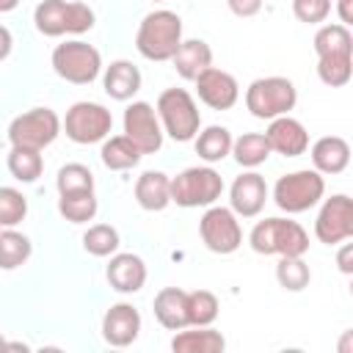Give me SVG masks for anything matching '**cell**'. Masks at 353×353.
Instances as JSON below:
<instances>
[{
  "label": "cell",
  "instance_id": "4fadbf2b",
  "mask_svg": "<svg viewBox=\"0 0 353 353\" xmlns=\"http://www.w3.org/2000/svg\"><path fill=\"white\" fill-rule=\"evenodd\" d=\"M124 135L141 149V154H154L163 146V124L149 102H132L124 110Z\"/></svg>",
  "mask_w": 353,
  "mask_h": 353
},
{
  "label": "cell",
  "instance_id": "277c9868",
  "mask_svg": "<svg viewBox=\"0 0 353 353\" xmlns=\"http://www.w3.org/2000/svg\"><path fill=\"white\" fill-rule=\"evenodd\" d=\"M33 25L41 36H63V33H85L94 28V11L85 3L66 0H41L33 11Z\"/></svg>",
  "mask_w": 353,
  "mask_h": 353
},
{
  "label": "cell",
  "instance_id": "9a60e30c",
  "mask_svg": "<svg viewBox=\"0 0 353 353\" xmlns=\"http://www.w3.org/2000/svg\"><path fill=\"white\" fill-rule=\"evenodd\" d=\"M268 201V182L262 174L256 171H248V174H240L232 188H229V210L240 218H254L262 212Z\"/></svg>",
  "mask_w": 353,
  "mask_h": 353
},
{
  "label": "cell",
  "instance_id": "2e32d148",
  "mask_svg": "<svg viewBox=\"0 0 353 353\" xmlns=\"http://www.w3.org/2000/svg\"><path fill=\"white\" fill-rule=\"evenodd\" d=\"M141 334V312L132 303H113L102 317V339L110 347H127Z\"/></svg>",
  "mask_w": 353,
  "mask_h": 353
},
{
  "label": "cell",
  "instance_id": "9c48e42d",
  "mask_svg": "<svg viewBox=\"0 0 353 353\" xmlns=\"http://www.w3.org/2000/svg\"><path fill=\"white\" fill-rule=\"evenodd\" d=\"M58 135H61V119L50 108H33L28 113H19L8 124V141H11V146H22V149L41 152Z\"/></svg>",
  "mask_w": 353,
  "mask_h": 353
},
{
  "label": "cell",
  "instance_id": "7bdbcfd3",
  "mask_svg": "<svg viewBox=\"0 0 353 353\" xmlns=\"http://www.w3.org/2000/svg\"><path fill=\"white\" fill-rule=\"evenodd\" d=\"M19 6V0H0V14H6V11H14Z\"/></svg>",
  "mask_w": 353,
  "mask_h": 353
},
{
  "label": "cell",
  "instance_id": "7c38bea8",
  "mask_svg": "<svg viewBox=\"0 0 353 353\" xmlns=\"http://www.w3.org/2000/svg\"><path fill=\"white\" fill-rule=\"evenodd\" d=\"M314 234L325 245H339L347 237H353V201L345 193H336L323 201L317 221H314Z\"/></svg>",
  "mask_w": 353,
  "mask_h": 353
},
{
  "label": "cell",
  "instance_id": "d590c367",
  "mask_svg": "<svg viewBox=\"0 0 353 353\" xmlns=\"http://www.w3.org/2000/svg\"><path fill=\"white\" fill-rule=\"evenodd\" d=\"M58 196L61 193H80V190H94V174L83 163H66L58 176H55Z\"/></svg>",
  "mask_w": 353,
  "mask_h": 353
},
{
  "label": "cell",
  "instance_id": "d6a6232c",
  "mask_svg": "<svg viewBox=\"0 0 353 353\" xmlns=\"http://www.w3.org/2000/svg\"><path fill=\"white\" fill-rule=\"evenodd\" d=\"M276 279L287 292H301L312 281V270L303 262V256H279Z\"/></svg>",
  "mask_w": 353,
  "mask_h": 353
},
{
  "label": "cell",
  "instance_id": "8992f818",
  "mask_svg": "<svg viewBox=\"0 0 353 353\" xmlns=\"http://www.w3.org/2000/svg\"><path fill=\"white\" fill-rule=\"evenodd\" d=\"M325 193V179L320 171L314 168H303V171H292L279 176L276 188H273V201L279 204V210L298 215L312 210Z\"/></svg>",
  "mask_w": 353,
  "mask_h": 353
},
{
  "label": "cell",
  "instance_id": "ab89813d",
  "mask_svg": "<svg viewBox=\"0 0 353 353\" xmlns=\"http://www.w3.org/2000/svg\"><path fill=\"white\" fill-rule=\"evenodd\" d=\"M336 265H339V270H342L345 276L353 273V243H345V245L339 248V254H336Z\"/></svg>",
  "mask_w": 353,
  "mask_h": 353
},
{
  "label": "cell",
  "instance_id": "e0dca14e",
  "mask_svg": "<svg viewBox=\"0 0 353 353\" xmlns=\"http://www.w3.org/2000/svg\"><path fill=\"white\" fill-rule=\"evenodd\" d=\"M265 138H268L270 152H279L284 157H298V154H303L309 149L306 127L298 119H292L290 113L270 119V127L265 130Z\"/></svg>",
  "mask_w": 353,
  "mask_h": 353
},
{
  "label": "cell",
  "instance_id": "d4e9b609",
  "mask_svg": "<svg viewBox=\"0 0 353 353\" xmlns=\"http://www.w3.org/2000/svg\"><path fill=\"white\" fill-rule=\"evenodd\" d=\"M232 132L221 124H212L201 132H196V154L204 163H221L226 154H232Z\"/></svg>",
  "mask_w": 353,
  "mask_h": 353
},
{
  "label": "cell",
  "instance_id": "60d3db41",
  "mask_svg": "<svg viewBox=\"0 0 353 353\" xmlns=\"http://www.w3.org/2000/svg\"><path fill=\"white\" fill-rule=\"evenodd\" d=\"M11 47H14V39H11V30L0 25V61H6L11 55Z\"/></svg>",
  "mask_w": 353,
  "mask_h": 353
},
{
  "label": "cell",
  "instance_id": "5bb4252c",
  "mask_svg": "<svg viewBox=\"0 0 353 353\" xmlns=\"http://www.w3.org/2000/svg\"><path fill=\"white\" fill-rule=\"evenodd\" d=\"M193 83H196L199 99H201L207 108H212V110H229V108L237 102V97H240L237 80H234L229 72L215 69V66H207Z\"/></svg>",
  "mask_w": 353,
  "mask_h": 353
},
{
  "label": "cell",
  "instance_id": "ee69618b",
  "mask_svg": "<svg viewBox=\"0 0 353 353\" xmlns=\"http://www.w3.org/2000/svg\"><path fill=\"white\" fill-rule=\"evenodd\" d=\"M3 347H6V339H3V336H0V350H3Z\"/></svg>",
  "mask_w": 353,
  "mask_h": 353
},
{
  "label": "cell",
  "instance_id": "30bf717a",
  "mask_svg": "<svg viewBox=\"0 0 353 353\" xmlns=\"http://www.w3.org/2000/svg\"><path fill=\"white\" fill-rule=\"evenodd\" d=\"M61 127H63L69 141H74L80 146H88V143H99L110 135L113 116L99 102H74L66 110V119H63Z\"/></svg>",
  "mask_w": 353,
  "mask_h": 353
},
{
  "label": "cell",
  "instance_id": "603a6c76",
  "mask_svg": "<svg viewBox=\"0 0 353 353\" xmlns=\"http://www.w3.org/2000/svg\"><path fill=\"white\" fill-rule=\"evenodd\" d=\"M171 61H174V69H176L179 77L196 80L207 66H212V50L201 39H188V41L182 39V44L176 47Z\"/></svg>",
  "mask_w": 353,
  "mask_h": 353
},
{
  "label": "cell",
  "instance_id": "f1b7e54d",
  "mask_svg": "<svg viewBox=\"0 0 353 353\" xmlns=\"http://www.w3.org/2000/svg\"><path fill=\"white\" fill-rule=\"evenodd\" d=\"M33 254V245L28 240V234L17 232L14 226L0 232V268L3 270H14L19 265H25Z\"/></svg>",
  "mask_w": 353,
  "mask_h": 353
},
{
  "label": "cell",
  "instance_id": "7a4b0ae2",
  "mask_svg": "<svg viewBox=\"0 0 353 353\" xmlns=\"http://www.w3.org/2000/svg\"><path fill=\"white\" fill-rule=\"evenodd\" d=\"M248 243L256 254H279V256H303L309 251V234L298 221H287V218H265L259 221L251 234Z\"/></svg>",
  "mask_w": 353,
  "mask_h": 353
},
{
  "label": "cell",
  "instance_id": "ffe728a7",
  "mask_svg": "<svg viewBox=\"0 0 353 353\" xmlns=\"http://www.w3.org/2000/svg\"><path fill=\"white\" fill-rule=\"evenodd\" d=\"M102 85H105V94L110 99H119V102H127L132 99L138 91H141V69L132 63V61H113L108 69H105V77H102Z\"/></svg>",
  "mask_w": 353,
  "mask_h": 353
},
{
  "label": "cell",
  "instance_id": "836d02e7",
  "mask_svg": "<svg viewBox=\"0 0 353 353\" xmlns=\"http://www.w3.org/2000/svg\"><path fill=\"white\" fill-rule=\"evenodd\" d=\"M218 298L210 290H193L188 292V325H212L218 317Z\"/></svg>",
  "mask_w": 353,
  "mask_h": 353
},
{
  "label": "cell",
  "instance_id": "4dcf8cb0",
  "mask_svg": "<svg viewBox=\"0 0 353 353\" xmlns=\"http://www.w3.org/2000/svg\"><path fill=\"white\" fill-rule=\"evenodd\" d=\"M314 52L320 55H331V52H353V33L347 25L334 22V25H323L314 33Z\"/></svg>",
  "mask_w": 353,
  "mask_h": 353
},
{
  "label": "cell",
  "instance_id": "52a82bcc",
  "mask_svg": "<svg viewBox=\"0 0 353 353\" xmlns=\"http://www.w3.org/2000/svg\"><path fill=\"white\" fill-rule=\"evenodd\" d=\"M223 179L210 165L185 168L171 179V201L179 207H210L221 199Z\"/></svg>",
  "mask_w": 353,
  "mask_h": 353
},
{
  "label": "cell",
  "instance_id": "e575fe53",
  "mask_svg": "<svg viewBox=\"0 0 353 353\" xmlns=\"http://www.w3.org/2000/svg\"><path fill=\"white\" fill-rule=\"evenodd\" d=\"M119 232L110 226V223H94L88 226V232L83 234V248L91 254V256H110L116 254L119 248Z\"/></svg>",
  "mask_w": 353,
  "mask_h": 353
},
{
  "label": "cell",
  "instance_id": "ba28073f",
  "mask_svg": "<svg viewBox=\"0 0 353 353\" xmlns=\"http://www.w3.org/2000/svg\"><path fill=\"white\" fill-rule=\"evenodd\" d=\"M52 69L61 80L74 85H88L102 72V55L85 41H66L52 50Z\"/></svg>",
  "mask_w": 353,
  "mask_h": 353
},
{
  "label": "cell",
  "instance_id": "44dd1931",
  "mask_svg": "<svg viewBox=\"0 0 353 353\" xmlns=\"http://www.w3.org/2000/svg\"><path fill=\"white\" fill-rule=\"evenodd\" d=\"M154 317L168 331L185 328L188 325V292L179 287H163L154 295Z\"/></svg>",
  "mask_w": 353,
  "mask_h": 353
},
{
  "label": "cell",
  "instance_id": "f35d334b",
  "mask_svg": "<svg viewBox=\"0 0 353 353\" xmlns=\"http://www.w3.org/2000/svg\"><path fill=\"white\" fill-rule=\"evenodd\" d=\"M226 3L234 17H254L262 8V0H226Z\"/></svg>",
  "mask_w": 353,
  "mask_h": 353
},
{
  "label": "cell",
  "instance_id": "cb8c5ba5",
  "mask_svg": "<svg viewBox=\"0 0 353 353\" xmlns=\"http://www.w3.org/2000/svg\"><path fill=\"white\" fill-rule=\"evenodd\" d=\"M226 347V339L221 331L210 325H199V331H182L171 339L174 353H221Z\"/></svg>",
  "mask_w": 353,
  "mask_h": 353
},
{
  "label": "cell",
  "instance_id": "1f68e13d",
  "mask_svg": "<svg viewBox=\"0 0 353 353\" xmlns=\"http://www.w3.org/2000/svg\"><path fill=\"white\" fill-rule=\"evenodd\" d=\"M8 171H11L14 179L30 185V182H36V179L41 176V171H44V160H41V154H39L36 149L11 146V152H8Z\"/></svg>",
  "mask_w": 353,
  "mask_h": 353
},
{
  "label": "cell",
  "instance_id": "f6af8a7d",
  "mask_svg": "<svg viewBox=\"0 0 353 353\" xmlns=\"http://www.w3.org/2000/svg\"><path fill=\"white\" fill-rule=\"evenodd\" d=\"M152 3H165V0H152Z\"/></svg>",
  "mask_w": 353,
  "mask_h": 353
},
{
  "label": "cell",
  "instance_id": "8d00e7d4",
  "mask_svg": "<svg viewBox=\"0 0 353 353\" xmlns=\"http://www.w3.org/2000/svg\"><path fill=\"white\" fill-rule=\"evenodd\" d=\"M28 215V199L22 196V190L17 188H0V226L11 229L19 221H25Z\"/></svg>",
  "mask_w": 353,
  "mask_h": 353
},
{
  "label": "cell",
  "instance_id": "b9f144b4",
  "mask_svg": "<svg viewBox=\"0 0 353 353\" xmlns=\"http://www.w3.org/2000/svg\"><path fill=\"white\" fill-rule=\"evenodd\" d=\"M336 14H339L342 25H350L353 22V0H339L336 3Z\"/></svg>",
  "mask_w": 353,
  "mask_h": 353
},
{
  "label": "cell",
  "instance_id": "7402d4cb",
  "mask_svg": "<svg viewBox=\"0 0 353 353\" xmlns=\"http://www.w3.org/2000/svg\"><path fill=\"white\" fill-rule=\"evenodd\" d=\"M135 201L146 212H160L171 204V179L163 171H143L135 182Z\"/></svg>",
  "mask_w": 353,
  "mask_h": 353
},
{
  "label": "cell",
  "instance_id": "5b68a950",
  "mask_svg": "<svg viewBox=\"0 0 353 353\" xmlns=\"http://www.w3.org/2000/svg\"><path fill=\"white\" fill-rule=\"evenodd\" d=\"M298 102V91L292 85V80L287 77H259L248 85L245 91V108L251 110L254 119H276V116H287Z\"/></svg>",
  "mask_w": 353,
  "mask_h": 353
},
{
  "label": "cell",
  "instance_id": "ac0fdd59",
  "mask_svg": "<svg viewBox=\"0 0 353 353\" xmlns=\"http://www.w3.org/2000/svg\"><path fill=\"white\" fill-rule=\"evenodd\" d=\"M108 284L116 290V292H138L143 284H146V265L138 254H113L110 262H108Z\"/></svg>",
  "mask_w": 353,
  "mask_h": 353
},
{
  "label": "cell",
  "instance_id": "83f0119b",
  "mask_svg": "<svg viewBox=\"0 0 353 353\" xmlns=\"http://www.w3.org/2000/svg\"><path fill=\"white\" fill-rule=\"evenodd\" d=\"M317 77L331 85V88H342L350 83L353 77V52H331V55H320L317 58Z\"/></svg>",
  "mask_w": 353,
  "mask_h": 353
},
{
  "label": "cell",
  "instance_id": "3957f363",
  "mask_svg": "<svg viewBox=\"0 0 353 353\" xmlns=\"http://www.w3.org/2000/svg\"><path fill=\"white\" fill-rule=\"evenodd\" d=\"M163 132L179 143H188L196 138L199 127H201V116L196 108V99L185 91V88H165L157 97V108H154Z\"/></svg>",
  "mask_w": 353,
  "mask_h": 353
},
{
  "label": "cell",
  "instance_id": "74e56055",
  "mask_svg": "<svg viewBox=\"0 0 353 353\" xmlns=\"http://www.w3.org/2000/svg\"><path fill=\"white\" fill-rule=\"evenodd\" d=\"M292 14L298 22L320 25L331 14V0H292Z\"/></svg>",
  "mask_w": 353,
  "mask_h": 353
},
{
  "label": "cell",
  "instance_id": "4316f807",
  "mask_svg": "<svg viewBox=\"0 0 353 353\" xmlns=\"http://www.w3.org/2000/svg\"><path fill=\"white\" fill-rule=\"evenodd\" d=\"M232 154L243 168H256L270 157V146L265 132H243L232 141Z\"/></svg>",
  "mask_w": 353,
  "mask_h": 353
},
{
  "label": "cell",
  "instance_id": "f546056e",
  "mask_svg": "<svg viewBox=\"0 0 353 353\" xmlns=\"http://www.w3.org/2000/svg\"><path fill=\"white\" fill-rule=\"evenodd\" d=\"M99 204L94 190H80V193H61L58 199V212L69 221V223H88L97 215Z\"/></svg>",
  "mask_w": 353,
  "mask_h": 353
},
{
  "label": "cell",
  "instance_id": "8fae6325",
  "mask_svg": "<svg viewBox=\"0 0 353 353\" xmlns=\"http://www.w3.org/2000/svg\"><path fill=\"white\" fill-rule=\"evenodd\" d=\"M199 234H201V243L212 254H234L243 243L240 221L229 207H212L210 204V210L199 221Z\"/></svg>",
  "mask_w": 353,
  "mask_h": 353
},
{
  "label": "cell",
  "instance_id": "d6986e66",
  "mask_svg": "<svg viewBox=\"0 0 353 353\" xmlns=\"http://www.w3.org/2000/svg\"><path fill=\"white\" fill-rule=\"evenodd\" d=\"M312 163L320 174H342L350 163V143L339 135H323L312 143Z\"/></svg>",
  "mask_w": 353,
  "mask_h": 353
},
{
  "label": "cell",
  "instance_id": "6da1fadb",
  "mask_svg": "<svg viewBox=\"0 0 353 353\" xmlns=\"http://www.w3.org/2000/svg\"><path fill=\"white\" fill-rule=\"evenodd\" d=\"M182 44V19L168 8L146 14L135 33V47L146 61H171Z\"/></svg>",
  "mask_w": 353,
  "mask_h": 353
},
{
  "label": "cell",
  "instance_id": "484cf974",
  "mask_svg": "<svg viewBox=\"0 0 353 353\" xmlns=\"http://www.w3.org/2000/svg\"><path fill=\"white\" fill-rule=\"evenodd\" d=\"M99 157H102L105 168H110V171H127V168L138 165L143 154H141V149L127 135H113V138H108L102 143Z\"/></svg>",
  "mask_w": 353,
  "mask_h": 353
}]
</instances>
